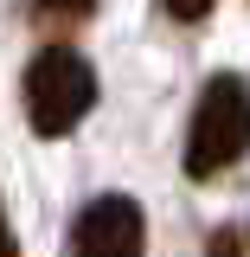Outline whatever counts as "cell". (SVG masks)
Here are the masks:
<instances>
[{
	"mask_svg": "<svg viewBox=\"0 0 250 257\" xmlns=\"http://www.w3.org/2000/svg\"><path fill=\"white\" fill-rule=\"evenodd\" d=\"M0 257H20V238H13V219H7V199H0Z\"/></svg>",
	"mask_w": 250,
	"mask_h": 257,
	"instance_id": "5b68a950",
	"label": "cell"
},
{
	"mask_svg": "<svg viewBox=\"0 0 250 257\" xmlns=\"http://www.w3.org/2000/svg\"><path fill=\"white\" fill-rule=\"evenodd\" d=\"M244 155H250V77L218 71V77H205V90L192 103L180 167H186V180H218Z\"/></svg>",
	"mask_w": 250,
	"mask_h": 257,
	"instance_id": "7a4b0ae2",
	"label": "cell"
},
{
	"mask_svg": "<svg viewBox=\"0 0 250 257\" xmlns=\"http://www.w3.org/2000/svg\"><path fill=\"white\" fill-rule=\"evenodd\" d=\"M20 109H26L32 135H45V142L71 135L96 109V64L77 45H64V39L39 45L26 58V71H20Z\"/></svg>",
	"mask_w": 250,
	"mask_h": 257,
	"instance_id": "6da1fadb",
	"label": "cell"
},
{
	"mask_svg": "<svg viewBox=\"0 0 250 257\" xmlns=\"http://www.w3.org/2000/svg\"><path fill=\"white\" fill-rule=\"evenodd\" d=\"M148 251V212L128 193H96L71 219V257H141Z\"/></svg>",
	"mask_w": 250,
	"mask_h": 257,
	"instance_id": "3957f363",
	"label": "cell"
},
{
	"mask_svg": "<svg viewBox=\"0 0 250 257\" xmlns=\"http://www.w3.org/2000/svg\"><path fill=\"white\" fill-rule=\"evenodd\" d=\"M205 257H250V225H218L205 238Z\"/></svg>",
	"mask_w": 250,
	"mask_h": 257,
	"instance_id": "277c9868",
	"label": "cell"
}]
</instances>
